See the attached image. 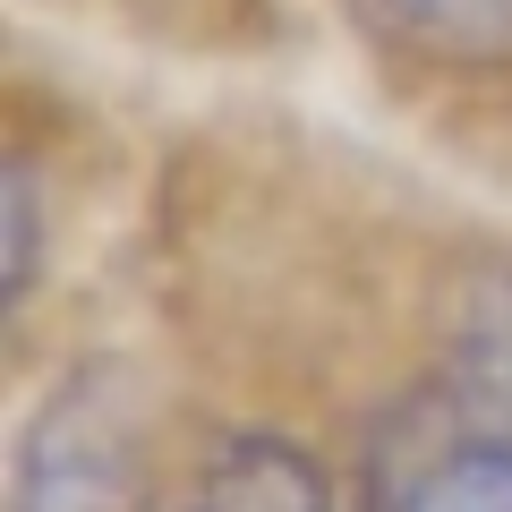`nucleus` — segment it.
Returning a JSON list of instances; mask_svg holds the SVG:
<instances>
[{
    "instance_id": "f257e3e1",
    "label": "nucleus",
    "mask_w": 512,
    "mask_h": 512,
    "mask_svg": "<svg viewBox=\"0 0 512 512\" xmlns=\"http://www.w3.org/2000/svg\"><path fill=\"white\" fill-rule=\"evenodd\" d=\"M9 512H146L137 504V410L111 367H77L35 410Z\"/></svg>"
},
{
    "instance_id": "f03ea898",
    "label": "nucleus",
    "mask_w": 512,
    "mask_h": 512,
    "mask_svg": "<svg viewBox=\"0 0 512 512\" xmlns=\"http://www.w3.org/2000/svg\"><path fill=\"white\" fill-rule=\"evenodd\" d=\"M359 512H512V427L436 384L419 410L384 427Z\"/></svg>"
},
{
    "instance_id": "7ed1b4c3",
    "label": "nucleus",
    "mask_w": 512,
    "mask_h": 512,
    "mask_svg": "<svg viewBox=\"0 0 512 512\" xmlns=\"http://www.w3.org/2000/svg\"><path fill=\"white\" fill-rule=\"evenodd\" d=\"M146 512H333V487L282 436H222L163 495H146Z\"/></svg>"
},
{
    "instance_id": "20e7f679",
    "label": "nucleus",
    "mask_w": 512,
    "mask_h": 512,
    "mask_svg": "<svg viewBox=\"0 0 512 512\" xmlns=\"http://www.w3.org/2000/svg\"><path fill=\"white\" fill-rule=\"evenodd\" d=\"M393 52L453 77H512V0H350Z\"/></svg>"
},
{
    "instance_id": "39448f33",
    "label": "nucleus",
    "mask_w": 512,
    "mask_h": 512,
    "mask_svg": "<svg viewBox=\"0 0 512 512\" xmlns=\"http://www.w3.org/2000/svg\"><path fill=\"white\" fill-rule=\"evenodd\" d=\"M444 384L495 427H512V265H487L470 291L453 299V333H444Z\"/></svg>"
},
{
    "instance_id": "423d86ee",
    "label": "nucleus",
    "mask_w": 512,
    "mask_h": 512,
    "mask_svg": "<svg viewBox=\"0 0 512 512\" xmlns=\"http://www.w3.org/2000/svg\"><path fill=\"white\" fill-rule=\"evenodd\" d=\"M35 265H43V214H35V180H26V163L9 154V299L35 291Z\"/></svg>"
}]
</instances>
